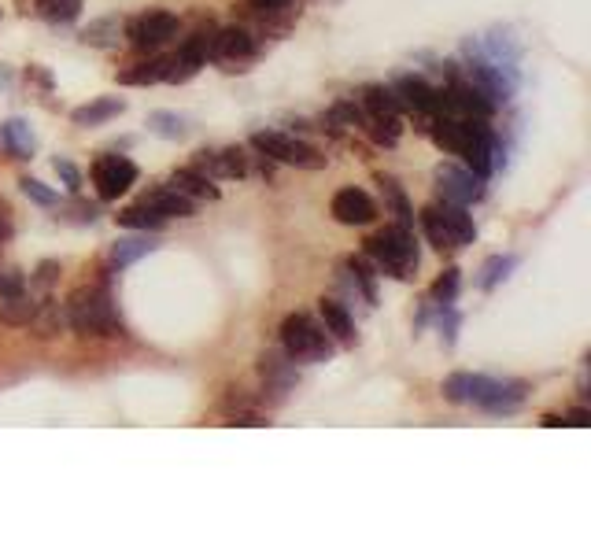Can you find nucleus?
<instances>
[{
    "mask_svg": "<svg viewBox=\"0 0 591 554\" xmlns=\"http://www.w3.org/2000/svg\"><path fill=\"white\" fill-rule=\"evenodd\" d=\"M481 52L495 63V67H503L507 74H514V78H518L521 45H518V41H510L507 30H492V37H488V41H481Z\"/></svg>",
    "mask_w": 591,
    "mask_h": 554,
    "instance_id": "6ab92c4d",
    "label": "nucleus"
},
{
    "mask_svg": "<svg viewBox=\"0 0 591 554\" xmlns=\"http://www.w3.org/2000/svg\"><path fill=\"white\" fill-rule=\"evenodd\" d=\"M26 15H37L52 26H67L82 15V0H19Z\"/></svg>",
    "mask_w": 591,
    "mask_h": 554,
    "instance_id": "a211bd4d",
    "label": "nucleus"
},
{
    "mask_svg": "<svg viewBox=\"0 0 591 554\" xmlns=\"http://www.w3.org/2000/svg\"><path fill=\"white\" fill-rule=\"evenodd\" d=\"M562 425H573V429H588V425H591V410L588 407L569 410L566 418H562Z\"/></svg>",
    "mask_w": 591,
    "mask_h": 554,
    "instance_id": "c03bdc74",
    "label": "nucleus"
},
{
    "mask_svg": "<svg viewBox=\"0 0 591 554\" xmlns=\"http://www.w3.org/2000/svg\"><path fill=\"white\" fill-rule=\"evenodd\" d=\"M145 204L152 207V211H159V215L167 218H193L196 215V200H189V196H181L178 189H170V185H163V189H152V193L145 196Z\"/></svg>",
    "mask_w": 591,
    "mask_h": 554,
    "instance_id": "5701e85b",
    "label": "nucleus"
},
{
    "mask_svg": "<svg viewBox=\"0 0 591 554\" xmlns=\"http://www.w3.org/2000/svg\"><path fill=\"white\" fill-rule=\"evenodd\" d=\"M459 285H462V270H459V266H447L444 274L433 281V289H429V300H433L436 307H444V303H455V296H459Z\"/></svg>",
    "mask_w": 591,
    "mask_h": 554,
    "instance_id": "f704fd0d",
    "label": "nucleus"
},
{
    "mask_svg": "<svg viewBox=\"0 0 591 554\" xmlns=\"http://www.w3.org/2000/svg\"><path fill=\"white\" fill-rule=\"evenodd\" d=\"M259 377H263L266 392H278V396H285V392L300 381L296 362H292L285 351H263V359H259Z\"/></svg>",
    "mask_w": 591,
    "mask_h": 554,
    "instance_id": "2eb2a0df",
    "label": "nucleus"
},
{
    "mask_svg": "<svg viewBox=\"0 0 591 554\" xmlns=\"http://www.w3.org/2000/svg\"><path fill=\"white\" fill-rule=\"evenodd\" d=\"M422 233H425V241L433 244L436 252H455V244H451V233H447L444 226V218H440V211H436V204L422 207Z\"/></svg>",
    "mask_w": 591,
    "mask_h": 554,
    "instance_id": "2f4dec72",
    "label": "nucleus"
},
{
    "mask_svg": "<svg viewBox=\"0 0 591 554\" xmlns=\"http://www.w3.org/2000/svg\"><path fill=\"white\" fill-rule=\"evenodd\" d=\"M52 170H56V174H60V181H63V189H67V193H78V189H82V170L74 167L71 159L67 156H56L52 159Z\"/></svg>",
    "mask_w": 591,
    "mask_h": 554,
    "instance_id": "4c0bfd02",
    "label": "nucleus"
},
{
    "mask_svg": "<svg viewBox=\"0 0 591 554\" xmlns=\"http://www.w3.org/2000/svg\"><path fill=\"white\" fill-rule=\"evenodd\" d=\"M19 189H23V196L26 200H34V204H41V207H56L60 204V193L56 189H49L41 178H19Z\"/></svg>",
    "mask_w": 591,
    "mask_h": 554,
    "instance_id": "e433bc0d",
    "label": "nucleus"
},
{
    "mask_svg": "<svg viewBox=\"0 0 591 554\" xmlns=\"http://www.w3.org/2000/svg\"><path fill=\"white\" fill-rule=\"evenodd\" d=\"M540 425H547V429H558V425H562V418H558V414H543Z\"/></svg>",
    "mask_w": 591,
    "mask_h": 554,
    "instance_id": "49530a36",
    "label": "nucleus"
},
{
    "mask_svg": "<svg viewBox=\"0 0 591 554\" xmlns=\"http://www.w3.org/2000/svg\"><path fill=\"white\" fill-rule=\"evenodd\" d=\"M67 322V314H63V307L56 300H41V307H37V314L30 318V329H34L37 337H56L60 333V326Z\"/></svg>",
    "mask_w": 591,
    "mask_h": 554,
    "instance_id": "473e14b6",
    "label": "nucleus"
},
{
    "mask_svg": "<svg viewBox=\"0 0 591 554\" xmlns=\"http://www.w3.org/2000/svg\"><path fill=\"white\" fill-rule=\"evenodd\" d=\"M248 4H252L259 15H278V12H285V8H289L292 0H248Z\"/></svg>",
    "mask_w": 591,
    "mask_h": 554,
    "instance_id": "79ce46f5",
    "label": "nucleus"
},
{
    "mask_svg": "<svg viewBox=\"0 0 591 554\" xmlns=\"http://www.w3.org/2000/svg\"><path fill=\"white\" fill-rule=\"evenodd\" d=\"M377 185H381V196H385V204L392 207V215H396V226L414 229V207H411V200H407V193L399 189V181L388 178V174H377Z\"/></svg>",
    "mask_w": 591,
    "mask_h": 554,
    "instance_id": "c756f323",
    "label": "nucleus"
},
{
    "mask_svg": "<svg viewBox=\"0 0 591 554\" xmlns=\"http://www.w3.org/2000/svg\"><path fill=\"white\" fill-rule=\"evenodd\" d=\"M436 189H440V196H444L447 204H462V207L477 204L484 196L481 178L470 167H451V163L436 167Z\"/></svg>",
    "mask_w": 591,
    "mask_h": 554,
    "instance_id": "ddd939ff",
    "label": "nucleus"
},
{
    "mask_svg": "<svg viewBox=\"0 0 591 554\" xmlns=\"http://www.w3.org/2000/svg\"><path fill=\"white\" fill-rule=\"evenodd\" d=\"M167 67H170V56H152V60H141L119 71V82L122 85H156L167 78Z\"/></svg>",
    "mask_w": 591,
    "mask_h": 554,
    "instance_id": "cd10ccee",
    "label": "nucleus"
},
{
    "mask_svg": "<svg viewBox=\"0 0 591 554\" xmlns=\"http://www.w3.org/2000/svg\"><path fill=\"white\" fill-rule=\"evenodd\" d=\"M436 329H440V340H444V348H455V340H459V326H462V314L444 303V307H436Z\"/></svg>",
    "mask_w": 591,
    "mask_h": 554,
    "instance_id": "c9c22d12",
    "label": "nucleus"
},
{
    "mask_svg": "<svg viewBox=\"0 0 591 554\" xmlns=\"http://www.w3.org/2000/svg\"><path fill=\"white\" fill-rule=\"evenodd\" d=\"M122 111H126V100L122 97H97V100H89V104H82V108H74L71 122L82 126V130H89V126H104V122L119 119Z\"/></svg>",
    "mask_w": 591,
    "mask_h": 554,
    "instance_id": "f3484780",
    "label": "nucleus"
},
{
    "mask_svg": "<svg viewBox=\"0 0 591 554\" xmlns=\"http://www.w3.org/2000/svg\"><path fill=\"white\" fill-rule=\"evenodd\" d=\"M344 270H348L351 285L362 292V300L374 307V303H377V274H374V263H370L366 255H348V259H344Z\"/></svg>",
    "mask_w": 591,
    "mask_h": 554,
    "instance_id": "bb28decb",
    "label": "nucleus"
},
{
    "mask_svg": "<svg viewBox=\"0 0 591 554\" xmlns=\"http://www.w3.org/2000/svg\"><path fill=\"white\" fill-rule=\"evenodd\" d=\"M67 314V326L85 340H100V337H122V318L115 311L108 285H82L74 289L63 303Z\"/></svg>",
    "mask_w": 591,
    "mask_h": 554,
    "instance_id": "f257e3e1",
    "label": "nucleus"
},
{
    "mask_svg": "<svg viewBox=\"0 0 591 554\" xmlns=\"http://www.w3.org/2000/svg\"><path fill=\"white\" fill-rule=\"evenodd\" d=\"M145 126L148 133H156L163 141H185L189 137V119L178 115V111H148Z\"/></svg>",
    "mask_w": 591,
    "mask_h": 554,
    "instance_id": "c85d7f7f",
    "label": "nucleus"
},
{
    "mask_svg": "<svg viewBox=\"0 0 591 554\" xmlns=\"http://www.w3.org/2000/svg\"><path fill=\"white\" fill-rule=\"evenodd\" d=\"M56 277H60V263H56V259H45V263H37V270L30 274V285L49 292L52 285H56Z\"/></svg>",
    "mask_w": 591,
    "mask_h": 554,
    "instance_id": "ea45409f",
    "label": "nucleus"
},
{
    "mask_svg": "<svg viewBox=\"0 0 591 554\" xmlns=\"http://www.w3.org/2000/svg\"><path fill=\"white\" fill-rule=\"evenodd\" d=\"M466 403L481 407L484 414H514L525 403V385L521 381H499V377L470 374V396Z\"/></svg>",
    "mask_w": 591,
    "mask_h": 554,
    "instance_id": "423d86ee",
    "label": "nucleus"
},
{
    "mask_svg": "<svg viewBox=\"0 0 591 554\" xmlns=\"http://www.w3.org/2000/svg\"><path fill=\"white\" fill-rule=\"evenodd\" d=\"M0 145L12 152V159H34L37 137L26 119H8L0 122Z\"/></svg>",
    "mask_w": 591,
    "mask_h": 554,
    "instance_id": "aec40b11",
    "label": "nucleus"
},
{
    "mask_svg": "<svg viewBox=\"0 0 591 554\" xmlns=\"http://www.w3.org/2000/svg\"><path fill=\"white\" fill-rule=\"evenodd\" d=\"M26 289V274H19L15 266H0V296H15Z\"/></svg>",
    "mask_w": 591,
    "mask_h": 554,
    "instance_id": "a19ab883",
    "label": "nucleus"
},
{
    "mask_svg": "<svg viewBox=\"0 0 591 554\" xmlns=\"http://www.w3.org/2000/svg\"><path fill=\"white\" fill-rule=\"evenodd\" d=\"M0 85H12V71H8L4 63H0Z\"/></svg>",
    "mask_w": 591,
    "mask_h": 554,
    "instance_id": "de8ad7c7",
    "label": "nucleus"
},
{
    "mask_svg": "<svg viewBox=\"0 0 591 554\" xmlns=\"http://www.w3.org/2000/svg\"><path fill=\"white\" fill-rule=\"evenodd\" d=\"M119 30V19H97L82 30V41L89 49H111V45H119Z\"/></svg>",
    "mask_w": 591,
    "mask_h": 554,
    "instance_id": "72a5a7b5",
    "label": "nucleus"
},
{
    "mask_svg": "<svg viewBox=\"0 0 591 554\" xmlns=\"http://www.w3.org/2000/svg\"><path fill=\"white\" fill-rule=\"evenodd\" d=\"M440 392H444L447 403H466V396H470V374H451L440 385Z\"/></svg>",
    "mask_w": 591,
    "mask_h": 554,
    "instance_id": "58836bf2",
    "label": "nucleus"
},
{
    "mask_svg": "<svg viewBox=\"0 0 591 554\" xmlns=\"http://www.w3.org/2000/svg\"><path fill=\"white\" fill-rule=\"evenodd\" d=\"M514 266H518V255H492V259H484V266L477 270V289L495 292L514 274Z\"/></svg>",
    "mask_w": 591,
    "mask_h": 554,
    "instance_id": "7c9ffc66",
    "label": "nucleus"
},
{
    "mask_svg": "<svg viewBox=\"0 0 591 554\" xmlns=\"http://www.w3.org/2000/svg\"><path fill=\"white\" fill-rule=\"evenodd\" d=\"M218 26H200L193 37H185V45H181L174 56H170V67H167V78L163 82L170 85H185L193 82L196 74L207 67V56H211V37H215Z\"/></svg>",
    "mask_w": 591,
    "mask_h": 554,
    "instance_id": "1a4fd4ad",
    "label": "nucleus"
},
{
    "mask_svg": "<svg viewBox=\"0 0 591 554\" xmlns=\"http://www.w3.org/2000/svg\"><path fill=\"white\" fill-rule=\"evenodd\" d=\"M15 233V222H12V211H8V204H0V244H8Z\"/></svg>",
    "mask_w": 591,
    "mask_h": 554,
    "instance_id": "a18cd8bd",
    "label": "nucleus"
},
{
    "mask_svg": "<svg viewBox=\"0 0 591 554\" xmlns=\"http://www.w3.org/2000/svg\"><path fill=\"white\" fill-rule=\"evenodd\" d=\"M329 211H333V218H337L340 226H370L377 218V204L362 193V189H355V185L340 189V193L333 196Z\"/></svg>",
    "mask_w": 591,
    "mask_h": 554,
    "instance_id": "4468645a",
    "label": "nucleus"
},
{
    "mask_svg": "<svg viewBox=\"0 0 591 554\" xmlns=\"http://www.w3.org/2000/svg\"><path fill=\"white\" fill-rule=\"evenodd\" d=\"M170 189H178L181 196H189V200H218V185L207 174H200L196 167H181L170 174Z\"/></svg>",
    "mask_w": 591,
    "mask_h": 554,
    "instance_id": "412c9836",
    "label": "nucleus"
},
{
    "mask_svg": "<svg viewBox=\"0 0 591 554\" xmlns=\"http://www.w3.org/2000/svg\"><path fill=\"white\" fill-rule=\"evenodd\" d=\"M89 174H93L97 196L104 200V204H111V200H119L133 181H137V163L126 159V156H100Z\"/></svg>",
    "mask_w": 591,
    "mask_h": 554,
    "instance_id": "f8f14e48",
    "label": "nucleus"
},
{
    "mask_svg": "<svg viewBox=\"0 0 591 554\" xmlns=\"http://www.w3.org/2000/svg\"><path fill=\"white\" fill-rule=\"evenodd\" d=\"M436 211H440V218H444L447 233H451V244L455 248H466V244L477 241V226H473V215L466 211L462 204H436Z\"/></svg>",
    "mask_w": 591,
    "mask_h": 554,
    "instance_id": "4be33fe9",
    "label": "nucleus"
},
{
    "mask_svg": "<svg viewBox=\"0 0 591 554\" xmlns=\"http://www.w3.org/2000/svg\"><path fill=\"white\" fill-rule=\"evenodd\" d=\"M26 82H37L41 89H45V93H49V89H52V74L45 71L41 63H30V71H26Z\"/></svg>",
    "mask_w": 591,
    "mask_h": 554,
    "instance_id": "37998d69",
    "label": "nucleus"
},
{
    "mask_svg": "<svg viewBox=\"0 0 591 554\" xmlns=\"http://www.w3.org/2000/svg\"><path fill=\"white\" fill-rule=\"evenodd\" d=\"M466 60H470V67H466V78H470L477 89H481L484 97L492 100L495 108H503L510 97H514V89H518V78L514 74H507L503 67H495L488 56L481 52V45H473V41H466Z\"/></svg>",
    "mask_w": 591,
    "mask_h": 554,
    "instance_id": "39448f33",
    "label": "nucleus"
},
{
    "mask_svg": "<svg viewBox=\"0 0 591 554\" xmlns=\"http://www.w3.org/2000/svg\"><path fill=\"white\" fill-rule=\"evenodd\" d=\"M362 255L374 263V270L396 277V281H414V277H418V263H422L418 237H414V229H407V226H385L381 233L366 237Z\"/></svg>",
    "mask_w": 591,
    "mask_h": 554,
    "instance_id": "f03ea898",
    "label": "nucleus"
},
{
    "mask_svg": "<svg viewBox=\"0 0 591 554\" xmlns=\"http://www.w3.org/2000/svg\"><path fill=\"white\" fill-rule=\"evenodd\" d=\"M115 222H119L122 229H133V233H159V229L167 226V218L159 215V211H152L145 200L122 207L119 215H115Z\"/></svg>",
    "mask_w": 591,
    "mask_h": 554,
    "instance_id": "a878e982",
    "label": "nucleus"
},
{
    "mask_svg": "<svg viewBox=\"0 0 591 554\" xmlns=\"http://www.w3.org/2000/svg\"><path fill=\"white\" fill-rule=\"evenodd\" d=\"M37 307H41V300H34L30 289L15 292V296H0V322L4 326H30Z\"/></svg>",
    "mask_w": 591,
    "mask_h": 554,
    "instance_id": "393cba45",
    "label": "nucleus"
},
{
    "mask_svg": "<svg viewBox=\"0 0 591 554\" xmlns=\"http://www.w3.org/2000/svg\"><path fill=\"white\" fill-rule=\"evenodd\" d=\"M392 93L399 97L403 111H411L418 119H436V115H444V93L429 85L425 78L418 74H403L396 85H392Z\"/></svg>",
    "mask_w": 591,
    "mask_h": 554,
    "instance_id": "9b49d317",
    "label": "nucleus"
},
{
    "mask_svg": "<svg viewBox=\"0 0 591 554\" xmlns=\"http://www.w3.org/2000/svg\"><path fill=\"white\" fill-rule=\"evenodd\" d=\"M178 30H181V19L174 12H141L126 23L122 34H126V41L137 52H152V49H163L167 41H174Z\"/></svg>",
    "mask_w": 591,
    "mask_h": 554,
    "instance_id": "6e6552de",
    "label": "nucleus"
},
{
    "mask_svg": "<svg viewBox=\"0 0 591 554\" xmlns=\"http://www.w3.org/2000/svg\"><path fill=\"white\" fill-rule=\"evenodd\" d=\"M259 56V41L248 26H222L211 37V56L207 60L218 63L222 71H248L244 63H252Z\"/></svg>",
    "mask_w": 591,
    "mask_h": 554,
    "instance_id": "0eeeda50",
    "label": "nucleus"
},
{
    "mask_svg": "<svg viewBox=\"0 0 591 554\" xmlns=\"http://www.w3.org/2000/svg\"><path fill=\"white\" fill-rule=\"evenodd\" d=\"M281 351L292 362H329L337 344L326 333V326H318L311 314H289L281 322Z\"/></svg>",
    "mask_w": 591,
    "mask_h": 554,
    "instance_id": "7ed1b4c3",
    "label": "nucleus"
},
{
    "mask_svg": "<svg viewBox=\"0 0 591 554\" xmlns=\"http://www.w3.org/2000/svg\"><path fill=\"white\" fill-rule=\"evenodd\" d=\"M440 93H444V115H455V119H488L495 111L492 100L484 97L470 78H459V74Z\"/></svg>",
    "mask_w": 591,
    "mask_h": 554,
    "instance_id": "9d476101",
    "label": "nucleus"
},
{
    "mask_svg": "<svg viewBox=\"0 0 591 554\" xmlns=\"http://www.w3.org/2000/svg\"><path fill=\"white\" fill-rule=\"evenodd\" d=\"M252 148L255 152H263L266 159L285 163V167H296V170H322L326 167V156H322L318 148L307 145V141H300V137H292V133H281V130L252 133Z\"/></svg>",
    "mask_w": 591,
    "mask_h": 554,
    "instance_id": "20e7f679",
    "label": "nucleus"
},
{
    "mask_svg": "<svg viewBox=\"0 0 591 554\" xmlns=\"http://www.w3.org/2000/svg\"><path fill=\"white\" fill-rule=\"evenodd\" d=\"M318 314H322V326H326V333L337 344H344V348H355V340H359V333H355V322H351L348 307L340 300H326L322 296V303H318Z\"/></svg>",
    "mask_w": 591,
    "mask_h": 554,
    "instance_id": "dca6fc26",
    "label": "nucleus"
},
{
    "mask_svg": "<svg viewBox=\"0 0 591 554\" xmlns=\"http://www.w3.org/2000/svg\"><path fill=\"white\" fill-rule=\"evenodd\" d=\"M156 248L159 244L152 241L148 233H137V237H119L115 248H111V266H115V270H126V266L141 263L145 255H152Z\"/></svg>",
    "mask_w": 591,
    "mask_h": 554,
    "instance_id": "b1692460",
    "label": "nucleus"
}]
</instances>
